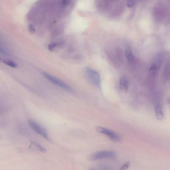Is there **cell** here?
Wrapping results in <instances>:
<instances>
[{
  "label": "cell",
  "mask_w": 170,
  "mask_h": 170,
  "mask_svg": "<svg viewBox=\"0 0 170 170\" xmlns=\"http://www.w3.org/2000/svg\"><path fill=\"white\" fill-rule=\"evenodd\" d=\"M85 73L89 81L97 88L101 87V80L98 72L90 68H86Z\"/></svg>",
  "instance_id": "6da1fadb"
},
{
  "label": "cell",
  "mask_w": 170,
  "mask_h": 170,
  "mask_svg": "<svg viewBox=\"0 0 170 170\" xmlns=\"http://www.w3.org/2000/svg\"><path fill=\"white\" fill-rule=\"evenodd\" d=\"M28 123L30 127L36 133L42 136L47 140L51 141L46 130L40 125L32 119H29Z\"/></svg>",
  "instance_id": "7a4b0ae2"
},
{
  "label": "cell",
  "mask_w": 170,
  "mask_h": 170,
  "mask_svg": "<svg viewBox=\"0 0 170 170\" xmlns=\"http://www.w3.org/2000/svg\"><path fill=\"white\" fill-rule=\"evenodd\" d=\"M116 156L115 152L110 150H104L97 152L89 156V159L95 161L104 158H114Z\"/></svg>",
  "instance_id": "3957f363"
},
{
  "label": "cell",
  "mask_w": 170,
  "mask_h": 170,
  "mask_svg": "<svg viewBox=\"0 0 170 170\" xmlns=\"http://www.w3.org/2000/svg\"><path fill=\"white\" fill-rule=\"evenodd\" d=\"M42 74L46 78L52 83L54 84L57 85L59 87L63 88L66 90L69 91H72L73 90L71 88L70 86H69L66 83L62 81V80L57 79L56 77L53 76L46 72H43Z\"/></svg>",
  "instance_id": "277c9868"
},
{
  "label": "cell",
  "mask_w": 170,
  "mask_h": 170,
  "mask_svg": "<svg viewBox=\"0 0 170 170\" xmlns=\"http://www.w3.org/2000/svg\"><path fill=\"white\" fill-rule=\"evenodd\" d=\"M98 132L106 135L113 141H120L122 140L121 136L116 133L104 127H98L96 128Z\"/></svg>",
  "instance_id": "5b68a950"
},
{
  "label": "cell",
  "mask_w": 170,
  "mask_h": 170,
  "mask_svg": "<svg viewBox=\"0 0 170 170\" xmlns=\"http://www.w3.org/2000/svg\"><path fill=\"white\" fill-rule=\"evenodd\" d=\"M162 61L161 55H158L150 66L149 72L150 74L154 75L157 73L160 68Z\"/></svg>",
  "instance_id": "8992f818"
},
{
  "label": "cell",
  "mask_w": 170,
  "mask_h": 170,
  "mask_svg": "<svg viewBox=\"0 0 170 170\" xmlns=\"http://www.w3.org/2000/svg\"><path fill=\"white\" fill-rule=\"evenodd\" d=\"M129 83L126 76L122 77L120 80L119 87L122 91L126 92L129 88Z\"/></svg>",
  "instance_id": "52a82bcc"
},
{
  "label": "cell",
  "mask_w": 170,
  "mask_h": 170,
  "mask_svg": "<svg viewBox=\"0 0 170 170\" xmlns=\"http://www.w3.org/2000/svg\"><path fill=\"white\" fill-rule=\"evenodd\" d=\"M155 116L158 120H162L163 118V113L161 105L159 103H157L155 106Z\"/></svg>",
  "instance_id": "ba28073f"
},
{
  "label": "cell",
  "mask_w": 170,
  "mask_h": 170,
  "mask_svg": "<svg viewBox=\"0 0 170 170\" xmlns=\"http://www.w3.org/2000/svg\"><path fill=\"white\" fill-rule=\"evenodd\" d=\"M125 55L127 60L130 62H134V57L131 49L129 46H127L125 50Z\"/></svg>",
  "instance_id": "9c48e42d"
},
{
  "label": "cell",
  "mask_w": 170,
  "mask_h": 170,
  "mask_svg": "<svg viewBox=\"0 0 170 170\" xmlns=\"http://www.w3.org/2000/svg\"><path fill=\"white\" fill-rule=\"evenodd\" d=\"M29 149L32 151L42 152H46V150L43 147L41 146L39 144L35 143H32L30 146Z\"/></svg>",
  "instance_id": "30bf717a"
},
{
  "label": "cell",
  "mask_w": 170,
  "mask_h": 170,
  "mask_svg": "<svg viewBox=\"0 0 170 170\" xmlns=\"http://www.w3.org/2000/svg\"><path fill=\"white\" fill-rule=\"evenodd\" d=\"M4 63L8 66H9L13 68H16L17 67V65L12 61L10 60H4Z\"/></svg>",
  "instance_id": "8fae6325"
},
{
  "label": "cell",
  "mask_w": 170,
  "mask_h": 170,
  "mask_svg": "<svg viewBox=\"0 0 170 170\" xmlns=\"http://www.w3.org/2000/svg\"><path fill=\"white\" fill-rule=\"evenodd\" d=\"M61 43L60 42H55L50 43L48 46V48L50 51H53L55 49V47L60 45Z\"/></svg>",
  "instance_id": "7c38bea8"
},
{
  "label": "cell",
  "mask_w": 170,
  "mask_h": 170,
  "mask_svg": "<svg viewBox=\"0 0 170 170\" xmlns=\"http://www.w3.org/2000/svg\"><path fill=\"white\" fill-rule=\"evenodd\" d=\"M100 167L102 170H114L105 164H100Z\"/></svg>",
  "instance_id": "4fadbf2b"
},
{
  "label": "cell",
  "mask_w": 170,
  "mask_h": 170,
  "mask_svg": "<svg viewBox=\"0 0 170 170\" xmlns=\"http://www.w3.org/2000/svg\"><path fill=\"white\" fill-rule=\"evenodd\" d=\"M130 163L129 162L125 163L120 168V170H126L129 168L130 165Z\"/></svg>",
  "instance_id": "5bb4252c"
},
{
  "label": "cell",
  "mask_w": 170,
  "mask_h": 170,
  "mask_svg": "<svg viewBox=\"0 0 170 170\" xmlns=\"http://www.w3.org/2000/svg\"><path fill=\"white\" fill-rule=\"evenodd\" d=\"M28 30L29 32L32 33H34L35 31V30L34 27L31 24L29 25L28 26Z\"/></svg>",
  "instance_id": "9a60e30c"
},
{
  "label": "cell",
  "mask_w": 170,
  "mask_h": 170,
  "mask_svg": "<svg viewBox=\"0 0 170 170\" xmlns=\"http://www.w3.org/2000/svg\"><path fill=\"white\" fill-rule=\"evenodd\" d=\"M135 4V2L134 1H128L127 3V6L128 7L131 8L134 6Z\"/></svg>",
  "instance_id": "2e32d148"
},
{
  "label": "cell",
  "mask_w": 170,
  "mask_h": 170,
  "mask_svg": "<svg viewBox=\"0 0 170 170\" xmlns=\"http://www.w3.org/2000/svg\"><path fill=\"white\" fill-rule=\"evenodd\" d=\"M90 170H95L93 169H90Z\"/></svg>",
  "instance_id": "e0dca14e"
}]
</instances>
